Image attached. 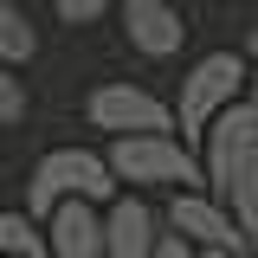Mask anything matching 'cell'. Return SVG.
<instances>
[{
    "instance_id": "6da1fadb",
    "label": "cell",
    "mask_w": 258,
    "mask_h": 258,
    "mask_svg": "<svg viewBox=\"0 0 258 258\" xmlns=\"http://www.w3.org/2000/svg\"><path fill=\"white\" fill-rule=\"evenodd\" d=\"M64 200H84V207H110L116 200V181H110V168H103V149H84V142H64V149H45V155L32 161L26 174V220H52Z\"/></svg>"
},
{
    "instance_id": "7a4b0ae2",
    "label": "cell",
    "mask_w": 258,
    "mask_h": 258,
    "mask_svg": "<svg viewBox=\"0 0 258 258\" xmlns=\"http://www.w3.org/2000/svg\"><path fill=\"white\" fill-rule=\"evenodd\" d=\"M245 84H252V64L239 58V52H207V58H194L187 78H181V91H174V103H168V110H174V129H181V149H194V142L207 136V123L245 97Z\"/></svg>"
},
{
    "instance_id": "3957f363",
    "label": "cell",
    "mask_w": 258,
    "mask_h": 258,
    "mask_svg": "<svg viewBox=\"0 0 258 258\" xmlns=\"http://www.w3.org/2000/svg\"><path fill=\"white\" fill-rule=\"evenodd\" d=\"M103 168L116 194H142V187H168V194H194L200 187V161L194 149H181V136H123L103 149Z\"/></svg>"
},
{
    "instance_id": "277c9868",
    "label": "cell",
    "mask_w": 258,
    "mask_h": 258,
    "mask_svg": "<svg viewBox=\"0 0 258 258\" xmlns=\"http://www.w3.org/2000/svg\"><path fill=\"white\" fill-rule=\"evenodd\" d=\"M258 155V110L239 97L232 110H220L213 123H207V136H200V149H194V161H200V194H213L226 207V194H232V181L252 168Z\"/></svg>"
},
{
    "instance_id": "5b68a950",
    "label": "cell",
    "mask_w": 258,
    "mask_h": 258,
    "mask_svg": "<svg viewBox=\"0 0 258 258\" xmlns=\"http://www.w3.org/2000/svg\"><path fill=\"white\" fill-rule=\"evenodd\" d=\"M84 123L103 129L110 142H123V136H174V110L155 91H142L129 78H110V84H97L84 97Z\"/></svg>"
},
{
    "instance_id": "8992f818",
    "label": "cell",
    "mask_w": 258,
    "mask_h": 258,
    "mask_svg": "<svg viewBox=\"0 0 258 258\" xmlns=\"http://www.w3.org/2000/svg\"><path fill=\"white\" fill-rule=\"evenodd\" d=\"M161 226L187 245V252H232V258H245L252 245L239 239V226H232V213H226L213 194H174L168 200V213H161Z\"/></svg>"
},
{
    "instance_id": "52a82bcc",
    "label": "cell",
    "mask_w": 258,
    "mask_h": 258,
    "mask_svg": "<svg viewBox=\"0 0 258 258\" xmlns=\"http://www.w3.org/2000/svg\"><path fill=\"white\" fill-rule=\"evenodd\" d=\"M116 26H123L129 52H142V58H174L187 45V13L168 7V0H123Z\"/></svg>"
},
{
    "instance_id": "ba28073f",
    "label": "cell",
    "mask_w": 258,
    "mask_h": 258,
    "mask_svg": "<svg viewBox=\"0 0 258 258\" xmlns=\"http://www.w3.org/2000/svg\"><path fill=\"white\" fill-rule=\"evenodd\" d=\"M161 239V213L142 194H116L103 207V258H155Z\"/></svg>"
},
{
    "instance_id": "9c48e42d",
    "label": "cell",
    "mask_w": 258,
    "mask_h": 258,
    "mask_svg": "<svg viewBox=\"0 0 258 258\" xmlns=\"http://www.w3.org/2000/svg\"><path fill=\"white\" fill-rule=\"evenodd\" d=\"M39 232H45V258H103V213L84 200H64Z\"/></svg>"
},
{
    "instance_id": "30bf717a",
    "label": "cell",
    "mask_w": 258,
    "mask_h": 258,
    "mask_svg": "<svg viewBox=\"0 0 258 258\" xmlns=\"http://www.w3.org/2000/svg\"><path fill=\"white\" fill-rule=\"evenodd\" d=\"M39 58V26H32V13L20 0H0V64L7 71H26Z\"/></svg>"
},
{
    "instance_id": "8fae6325",
    "label": "cell",
    "mask_w": 258,
    "mask_h": 258,
    "mask_svg": "<svg viewBox=\"0 0 258 258\" xmlns=\"http://www.w3.org/2000/svg\"><path fill=\"white\" fill-rule=\"evenodd\" d=\"M0 258H45V232L20 207H0Z\"/></svg>"
},
{
    "instance_id": "7c38bea8",
    "label": "cell",
    "mask_w": 258,
    "mask_h": 258,
    "mask_svg": "<svg viewBox=\"0 0 258 258\" xmlns=\"http://www.w3.org/2000/svg\"><path fill=\"white\" fill-rule=\"evenodd\" d=\"M226 213H232V226H239V239L258 252V155H252V168L232 181V194H226Z\"/></svg>"
},
{
    "instance_id": "4fadbf2b",
    "label": "cell",
    "mask_w": 258,
    "mask_h": 258,
    "mask_svg": "<svg viewBox=\"0 0 258 258\" xmlns=\"http://www.w3.org/2000/svg\"><path fill=\"white\" fill-rule=\"evenodd\" d=\"M26 110H32V97H26V78L0 64V129H20V123H26Z\"/></svg>"
},
{
    "instance_id": "5bb4252c",
    "label": "cell",
    "mask_w": 258,
    "mask_h": 258,
    "mask_svg": "<svg viewBox=\"0 0 258 258\" xmlns=\"http://www.w3.org/2000/svg\"><path fill=\"white\" fill-rule=\"evenodd\" d=\"M52 20H58V26H97V20H110V7H103V0H58Z\"/></svg>"
},
{
    "instance_id": "9a60e30c",
    "label": "cell",
    "mask_w": 258,
    "mask_h": 258,
    "mask_svg": "<svg viewBox=\"0 0 258 258\" xmlns=\"http://www.w3.org/2000/svg\"><path fill=\"white\" fill-rule=\"evenodd\" d=\"M155 258H200V252H187L174 232H161V239H155Z\"/></svg>"
},
{
    "instance_id": "2e32d148",
    "label": "cell",
    "mask_w": 258,
    "mask_h": 258,
    "mask_svg": "<svg viewBox=\"0 0 258 258\" xmlns=\"http://www.w3.org/2000/svg\"><path fill=\"white\" fill-rule=\"evenodd\" d=\"M239 58H245V64L258 71V26H245V45H239Z\"/></svg>"
},
{
    "instance_id": "e0dca14e",
    "label": "cell",
    "mask_w": 258,
    "mask_h": 258,
    "mask_svg": "<svg viewBox=\"0 0 258 258\" xmlns=\"http://www.w3.org/2000/svg\"><path fill=\"white\" fill-rule=\"evenodd\" d=\"M245 103H252V110H258V78H252V84H245Z\"/></svg>"
},
{
    "instance_id": "ac0fdd59",
    "label": "cell",
    "mask_w": 258,
    "mask_h": 258,
    "mask_svg": "<svg viewBox=\"0 0 258 258\" xmlns=\"http://www.w3.org/2000/svg\"><path fill=\"white\" fill-rule=\"evenodd\" d=\"M200 258H232V252H200Z\"/></svg>"
},
{
    "instance_id": "d6986e66",
    "label": "cell",
    "mask_w": 258,
    "mask_h": 258,
    "mask_svg": "<svg viewBox=\"0 0 258 258\" xmlns=\"http://www.w3.org/2000/svg\"><path fill=\"white\" fill-rule=\"evenodd\" d=\"M245 258H258V252H245Z\"/></svg>"
}]
</instances>
